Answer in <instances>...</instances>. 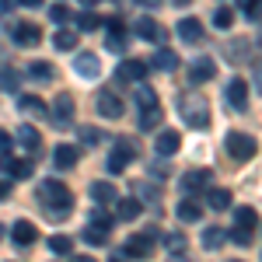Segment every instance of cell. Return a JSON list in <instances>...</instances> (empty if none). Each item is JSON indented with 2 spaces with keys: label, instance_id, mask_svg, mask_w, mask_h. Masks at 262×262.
<instances>
[{
  "label": "cell",
  "instance_id": "cb8c5ba5",
  "mask_svg": "<svg viewBox=\"0 0 262 262\" xmlns=\"http://www.w3.org/2000/svg\"><path fill=\"white\" fill-rule=\"evenodd\" d=\"M175 213H179V221H182V224H196V221L203 217V206H200L196 200H182Z\"/></svg>",
  "mask_w": 262,
  "mask_h": 262
},
{
  "label": "cell",
  "instance_id": "bcb514c9",
  "mask_svg": "<svg viewBox=\"0 0 262 262\" xmlns=\"http://www.w3.org/2000/svg\"><path fill=\"white\" fill-rule=\"evenodd\" d=\"M137 4H140V7H147V11H158V7H161V0H137Z\"/></svg>",
  "mask_w": 262,
  "mask_h": 262
},
{
  "label": "cell",
  "instance_id": "52a82bcc",
  "mask_svg": "<svg viewBox=\"0 0 262 262\" xmlns=\"http://www.w3.org/2000/svg\"><path fill=\"white\" fill-rule=\"evenodd\" d=\"M200 189H213V171H210V168H192V171L182 175V192H185V196H192V192H200Z\"/></svg>",
  "mask_w": 262,
  "mask_h": 262
},
{
  "label": "cell",
  "instance_id": "6da1fadb",
  "mask_svg": "<svg viewBox=\"0 0 262 262\" xmlns=\"http://www.w3.org/2000/svg\"><path fill=\"white\" fill-rule=\"evenodd\" d=\"M39 200L49 206V213H53L56 221L67 217V210L74 206V196H70V189H67L60 179H46V182H42V185H39ZM46 206H42V210H46Z\"/></svg>",
  "mask_w": 262,
  "mask_h": 262
},
{
  "label": "cell",
  "instance_id": "7402d4cb",
  "mask_svg": "<svg viewBox=\"0 0 262 262\" xmlns=\"http://www.w3.org/2000/svg\"><path fill=\"white\" fill-rule=\"evenodd\" d=\"M119 206H116V217L119 221H137L143 213V203L140 200H133V196H126V200H116Z\"/></svg>",
  "mask_w": 262,
  "mask_h": 262
},
{
  "label": "cell",
  "instance_id": "d6a6232c",
  "mask_svg": "<svg viewBox=\"0 0 262 262\" xmlns=\"http://www.w3.org/2000/svg\"><path fill=\"white\" fill-rule=\"evenodd\" d=\"M70 248H74V238H67V234H53L49 238V252L53 255H67Z\"/></svg>",
  "mask_w": 262,
  "mask_h": 262
},
{
  "label": "cell",
  "instance_id": "c3c4849f",
  "mask_svg": "<svg viewBox=\"0 0 262 262\" xmlns=\"http://www.w3.org/2000/svg\"><path fill=\"white\" fill-rule=\"evenodd\" d=\"M168 262H192V259H189V255H182V252H179V255H171Z\"/></svg>",
  "mask_w": 262,
  "mask_h": 262
},
{
  "label": "cell",
  "instance_id": "7dc6e473",
  "mask_svg": "<svg viewBox=\"0 0 262 262\" xmlns=\"http://www.w3.org/2000/svg\"><path fill=\"white\" fill-rule=\"evenodd\" d=\"M255 91L262 95V63H255Z\"/></svg>",
  "mask_w": 262,
  "mask_h": 262
},
{
  "label": "cell",
  "instance_id": "ab89813d",
  "mask_svg": "<svg viewBox=\"0 0 262 262\" xmlns=\"http://www.w3.org/2000/svg\"><path fill=\"white\" fill-rule=\"evenodd\" d=\"M242 11H245V18L259 21V18H262V0H245V4H242Z\"/></svg>",
  "mask_w": 262,
  "mask_h": 262
},
{
  "label": "cell",
  "instance_id": "1f68e13d",
  "mask_svg": "<svg viewBox=\"0 0 262 262\" xmlns=\"http://www.w3.org/2000/svg\"><path fill=\"white\" fill-rule=\"evenodd\" d=\"M133 98H137V105H140V108H158V95H154L147 84H140V88H137V95H133Z\"/></svg>",
  "mask_w": 262,
  "mask_h": 262
},
{
  "label": "cell",
  "instance_id": "11a10c76",
  "mask_svg": "<svg viewBox=\"0 0 262 262\" xmlns=\"http://www.w3.org/2000/svg\"><path fill=\"white\" fill-rule=\"evenodd\" d=\"M259 46H262V35H259Z\"/></svg>",
  "mask_w": 262,
  "mask_h": 262
},
{
  "label": "cell",
  "instance_id": "5bb4252c",
  "mask_svg": "<svg viewBox=\"0 0 262 262\" xmlns=\"http://www.w3.org/2000/svg\"><path fill=\"white\" fill-rule=\"evenodd\" d=\"M213 74H217V67H213V60H210V56H200V60L189 63V81H192V84L213 81Z\"/></svg>",
  "mask_w": 262,
  "mask_h": 262
},
{
  "label": "cell",
  "instance_id": "9c48e42d",
  "mask_svg": "<svg viewBox=\"0 0 262 262\" xmlns=\"http://www.w3.org/2000/svg\"><path fill=\"white\" fill-rule=\"evenodd\" d=\"M224 95H227V105L234 108V112H245L248 108V84L242 77H231L227 88H224Z\"/></svg>",
  "mask_w": 262,
  "mask_h": 262
},
{
  "label": "cell",
  "instance_id": "7bdbcfd3",
  "mask_svg": "<svg viewBox=\"0 0 262 262\" xmlns=\"http://www.w3.org/2000/svg\"><path fill=\"white\" fill-rule=\"evenodd\" d=\"M231 242L242 245V248H248V245H252V234H248V231H231Z\"/></svg>",
  "mask_w": 262,
  "mask_h": 262
},
{
  "label": "cell",
  "instance_id": "8992f818",
  "mask_svg": "<svg viewBox=\"0 0 262 262\" xmlns=\"http://www.w3.org/2000/svg\"><path fill=\"white\" fill-rule=\"evenodd\" d=\"M154 242H158V231H154V227L143 231V234H129V242H126V255H129V259H147V255L154 252Z\"/></svg>",
  "mask_w": 262,
  "mask_h": 262
},
{
  "label": "cell",
  "instance_id": "ac0fdd59",
  "mask_svg": "<svg viewBox=\"0 0 262 262\" xmlns=\"http://www.w3.org/2000/svg\"><path fill=\"white\" fill-rule=\"evenodd\" d=\"M11 238H14V245H35V238H39V231H35V224L32 221H18L14 227H11Z\"/></svg>",
  "mask_w": 262,
  "mask_h": 262
},
{
  "label": "cell",
  "instance_id": "d6986e66",
  "mask_svg": "<svg viewBox=\"0 0 262 262\" xmlns=\"http://www.w3.org/2000/svg\"><path fill=\"white\" fill-rule=\"evenodd\" d=\"M147 70H150V67H147L143 60H122L119 63V77L122 81H137L140 84L143 77H147Z\"/></svg>",
  "mask_w": 262,
  "mask_h": 262
},
{
  "label": "cell",
  "instance_id": "44dd1931",
  "mask_svg": "<svg viewBox=\"0 0 262 262\" xmlns=\"http://www.w3.org/2000/svg\"><path fill=\"white\" fill-rule=\"evenodd\" d=\"M255 227H259L255 210H252V206H238V210H234V231H248V234H252Z\"/></svg>",
  "mask_w": 262,
  "mask_h": 262
},
{
  "label": "cell",
  "instance_id": "f546056e",
  "mask_svg": "<svg viewBox=\"0 0 262 262\" xmlns=\"http://www.w3.org/2000/svg\"><path fill=\"white\" fill-rule=\"evenodd\" d=\"M81 238L88 245H105V242H108V231H101V227H95V224H88V227L81 231Z\"/></svg>",
  "mask_w": 262,
  "mask_h": 262
},
{
  "label": "cell",
  "instance_id": "4dcf8cb0",
  "mask_svg": "<svg viewBox=\"0 0 262 262\" xmlns=\"http://www.w3.org/2000/svg\"><path fill=\"white\" fill-rule=\"evenodd\" d=\"M231 25H234V11H231V7H217V11H213V28L227 32Z\"/></svg>",
  "mask_w": 262,
  "mask_h": 262
},
{
  "label": "cell",
  "instance_id": "816d5d0a",
  "mask_svg": "<svg viewBox=\"0 0 262 262\" xmlns=\"http://www.w3.org/2000/svg\"><path fill=\"white\" fill-rule=\"evenodd\" d=\"M18 4H25V7H39L42 0H18Z\"/></svg>",
  "mask_w": 262,
  "mask_h": 262
},
{
  "label": "cell",
  "instance_id": "ee69618b",
  "mask_svg": "<svg viewBox=\"0 0 262 262\" xmlns=\"http://www.w3.org/2000/svg\"><path fill=\"white\" fill-rule=\"evenodd\" d=\"M81 140L84 143H98L101 133H98V129H91V126H81Z\"/></svg>",
  "mask_w": 262,
  "mask_h": 262
},
{
  "label": "cell",
  "instance_id": "60d3db41",
  "mask_svg": "<svg viewBox=\"0 0 262 262\" xmlns=\"http://www.w3.org/2000/svg\"><path fill=\"white\" fill-rule=\"evenodd\" d=\"M91 224H95V227H101V231H108V227H112V213L95 210V213H91Z\"/></svg>",
  "mask_w": 262,
  "mask_h": 262
},
{
  "label": "cell",
  "instance_id": "db71d44e",
  "mask_svg": "<svg viewBox=\"0 0 262 262\" xmlns=\"http://www.w3.org/2000/svg\"><path fill=\"white\" fill-rule=\"evenodd\" d=\"M108 262H122V259H108Z\"/></svg>",
  "mask_w": 262,
  "mask_h": 262
},
{
  "label": "cell",
  "instance_id": "5b68a950",
  "mask_svg": "<svg viewBox=\"0 0 262 262\" xmlns=\"http://www.w3.org/2000/svg\"><path fill=\"white\" fill-rule=\"evenodd\" d=\"M49 119L56 129H70L74 126V95H56V101L49 105Z\"/></svg>",
  "mask_w": 262,
  "mask_h": 262
},
{
  "label": "cell",
  "instance_id": "603a6c76",
  "mask_svg": "<svg viewBox=\"0 0 262 262\" xmlns=\"http://www.w3.org/2000/svg\"><path fill=\"white\" fill-rule=\"evenodd\" d=\"M18 143L25 147V150H39V143H42L39 129H35L32 122H21V126H18Z\"/></svg>",
  "mask_w": 262,
  "mask_h": 262
},
{
  "label": "cell",
  "instance_id": "681fc988",
  "mask_svg": "<svg viewBox=\"0 0 262 262\" xmlns=\"http://www.w3.org/2000/svg\"><path fill=\"white\" fill-rule=\"evenodd\" d=\"M11 192V182H0V196H7Z\"/></svg>",
  "mask_w": 262,
  "mask_h": 262
},
{
  "label": "cell",
  "instance_id": "7c38bea8",
  "mask_svg": "<svg viewBox=\"0 0 262 262\" xmlns=\"http://www.w3.org/2000/svg\"><path fill=\"white\" fill-rule=\"evenodd\" d=\"M147 67H150V70H161V74H171V70H179V53L168 49V46H161V49H154V56H150Z\"/></svg>",
  "mask_w": 262,
  "mask_h": 262
},
{
  "label": "cell",
  "instance_id": "d4e9b609",
  "mask_svg": "<svg viewBox=\"0 0 262 262\" xmlns=\"http://www.w3.org/2000/svg\"><path fill=\"white\" fill-rule=\"evenodd\" d=\"M91 200L95 203H116L119 196H116V185L112 182H95L91 185Z\"/></svg>",
  "mask_w": 262,
  "mask_h": 262
},
{
  "label": "cell",
  "instance_id": "7a4b0ae2",
  "mask_svg": "<svg viewBox=\"0 0 262 262\" xmlns=\"http://www.w3.org/2000/svg\"><path fill=\"white\" fill-rule=\"evenodd\" d=\"M179 112H182V119H185L189 129H206V126H210V105H206V98L196 95V91H189V95L179 98Z\"/></svg>",
  "mask_w": 262,
  "mask_h": 262
},
{
  "label": "cell",
  "instance_id": "74e56055",
  "mask_svg": "<svg viewBox=\"0 0 262 262\" xmlns=\"http://www.w3.org/2000/svg\"><path fill=\"white\" fill-rule=\"evenodd\" d=\"M18 105H21V108H28V112H46V101L32 98V95H18Z\"/></svg>",
  "mask_w": 262,
  "mask_h": 262
},
{
  "label": "cell",
  "instance_id": "ba28073f",
  "mask_svg": "<svg viewBox=\"0 0 262 262\" xmlns=\"http://www.w3.org/2000/svg\"><path fill=\"white\" fill-rule=\"evenodd\" d=\"M11 35L18 42L21 49H32V46H39L42 42V28L39 25H32V21H18L14 28H11Z\"/></svg>",
  "mask_w": 262,
  "mask_h": 262
},
{
  "label": "cell",
  "instance_id": "f1b7e54d",
  "mask_svg": "<svg viewBox=\"0 0 262 262\" xmlns=\"http://www.w3.org/2000/svg\"><path fill=\"white\" fill-rule=\"evenodd\" d=\"M28 77H35V81H49V77H53V63H46V60L28 63Z\"/></svg>",
  "mask_w": 262,
  "mask_h": 262
},
{
  "label": "cell",
  "instance_id": "4fadbf2b",
  "mask_svg": "<svg viewBox=\"0 0 262 262\" xmlns=\"http://www.w3.org/2000/svg\"><path fill=\"white\" fill-rule=\"evenodd\" d=\"M95 105H98V112L105 116V119H119L122 112H126V105H122V98L116 95V91H101Z\"/></svg>",
  "mask_w": 262,
  "mask_h": 262
},
{
  "label": "cell",
  "instance_id": "b9f144b4",
  "mask_svg": "<svg viewBox=\"0 0 262 262\" xmlns=\"http://www.w3.org/2000/svg\"><path fill=\"white\" fill-rule=\"evenodd\" d=\"M105 46H108L112 53H122V49H126V35H108V42H105Z\"/></svg>",
  "mask_w": 262,
  "mask_h": 262
},
{
  "label": "cell",
  "instance_id": "4316f807",
  "mask_svg": "<svg viewBox=\"0 0 262 262\" xmlns=\"http://www.w3.org/2000/svg\"><path fill=\"white\" fill-rule=\"evenodd\" d=\"M206 203H210V210H231V189H210Z\"/></svg>",
  "mask_w": 262,
  "mask_h": 262
},
{
  "label": "cell",
  "instance_id": "f5cc1de1",
  "mask_svg": "<svg viewBox=\"0 0 262 262\" xmlns=\"http://www.w3.org/2000/svg\"><path fill=\"white\" fill-rule=\"evenodd\" d=\"M0 238H4V224H0Z\"/></svg>",
  "mask_w": 262,
  "mask_h": 262
},
{
  "label": "cell",
  "instance_id": "83f0119b",
  "mask_svg": "<svg viewBox=\"0 0 262 262\" xmlns=\"http://www.w3.org/2000/svg\"><path fill=\"white\" fill-rule=\"evenodd\" d=\"M161 119H164V116H161V105H158V108H143L137 126H140L143 133H150V129H158V122H161Z\"/></svg>",
  "mask_w": 262,
  "mask_h": 262
},
{
  "label": "cell",
  "instance_id": "3957f363",
  "mask_svg": "<svg viewBox=\"0 0 262 262\" xmlns=\"http://www.w3.org/2000/svg\"><path fill=\"white\" fill-rule=\"evenodd\" d=\"M224 147H227V158H231V161H252V158H255V150H259L255 137L238 133V129H231V133H227Z\"/></svg>",
  "mask_w": 262,
  "mask_h": 262
},
{
  "label": "cell",
  "instance_id": "8d00e7d4",
  "mask_svg": "<svg viewBox=\"0 0 262 262\" xmlns=\"http://www.w3.org/2000/svg\"><path fill=\"white\" fill-rule=\"evenodd\" d=\"M164 245H168V248L179 255V252H185V234H175V231H168V234H164Z\"/></svg>",
  "mask_w": 262,
  "mask_h": 262
},
{
  "label": "cell",
  "instance_id": "836d02e7",
  "mask_svg": "<svg viewBox=\"0 0 262 262\" xmlns=\"http://www.w3.org/2000/svg\"><path fill=\"white\" fill-rule=\"evenodd\" d=\"M98 25H101V21H98L95 11H81V14H77V28H81V32H95Z\"/></svg>",
  "mask_w": 262,
  "mask_h": 262
},
{
  "label": "cell",
  "instance_id": "f6af8a7d",
  "mask_svg": "<svg viewBox=\"0 0 262 262\" xmlns=\"http://www.w3.org/2000/svg\"><path fill=\"white\" fill-rule=\"evenodd\" d=\"M11 143H14V137H11V133H4V129H0V150H4V154H7V150H11Z\"/></svg>",
  "mask_w": 262,
  "mask_h": 262
},
{
  "label": "cell",
  "instance_id": "8fae6325",
  "mask_svg": "<svg viewBox=\"0 0 262 262\" xmlns=\"http://www.w3.org/2000/svg\"><path fill=\"white\" fill-rule=\"evenodd\" d=\"M137 35H140V39H147V42H154L158 49L168 42V32H164L154 18H140V21H137Z\"/></svg>",
  "mask_w": 262,
  "mask_h": 262
},
{
  "label": "cell",
  "instance_id": "e575fe53",
  "mask_svg": "<svg viewBox=\"0 0 262 262\" xmlns=\"http://www.w3.org/2000/svg\"><path fill=\"white\" fill-rule=\"evenodd\" d=\"M74 32H67V28H60V32H56V35H53V46H56V49H60V53H67V49H74Z\"/></svg>",
  "mask_w": 262,
  "mask_h": 262
},
{
  "label": "cell",
  "instance_id": "f907efd6",
  "mask_svg": "<svg viewBox=\"0 0 262 262\" xmlns=\"http://www.w3.org/2000/svg\"><path fill=\"white\" fill-rule=\"evenodd\" d=\"M70 262H95V259H91V255H74Z\"/></svg>",
  "mask_w": 262,
  "mask_h": 262
},
{
  "label": "cell",
  "instance_id": "277c9868",
  "mask_svg": "<svg viewBox=\"0 0 262 262\" xmlns=\"http://www.w3.org/2000/svg\"><path fill=\"white\" fill-rule=\"evenodd\" d=\"M137 150H140V147H137V140H129V137H119V140H116V150L108 154V171H112V175H119L122 168H126V164L137 158Z\"/></svg>",
  "mask_w": 262,
  "mask_h": 262
},
{
  "label": "cell",
  "instance_id": "484cf974",
  "mask_svg": "<svg viewBox=\"0 0 262 262\" xmlns=\"http://www.w3.org/2000/svg\"><path fill=\"white\" fill-rule=\"evenodd\" d=\"M224 242H227V231H221V227H206L203 231V248L206 252H217Z\"/></svg>",
  "mask_w": 262,
  "mask_h": 262
},
{
  "label": "cell",
  "instance_id": "f35d334b",
  "mask_svg": "<svg viewBox=\"0 0 262 262\" xmlns=\"http://www.w3.org/2000/svg\"><path fill=\"white\" fill-rule=\"evenodd\" d=\"M0 88H4V91H18V74L4 67V70H0Z\"/></svg>",
  "mask_w": 262,
  "mask_h": 262
},
{
  "label": "cell",
  "instance_id": "ffe728a7",
  "mask_svg": "<svg viewBox=\"0 0 262 262\" xmlns=\"http://www.w3.org/2000/svg\"><path fill=\"white\" fill-rule=\"evenodd\" d=\"M77 158H81V150H77V147H70V143H60V147L53 150V164L63 168V171H67V168H74Z\"/></svg>",
  "mask_w": 262,
  "mask_h": 262
},
{
  "label": "cell",
  "instance_id": "9a60e30c",
  "mask_svg": "<svg viewBox=\"0 0 262 262\" xmlns=\"http://www.w3.org/2000/svg\"><path fill=\"white\" fill-rule=\"evenodd\" d=\"M179 147H182V137L175 133V129H161V133H158V140H154V150H158L161 158L179 154Z\"/></svg>",
  "mask_w": 262,
  "mask_h": 262
},
{
  "label": "cell",
  "instance_id": "2e32d148",
  "mask_svg": "<svg viewBox=\"0 0 262 262\" xmlns=\"http://www.w3.org/2000/svg\"><path fill=\"white\" fill-rule=\"evenodd\" d=\"M0 171L11 175V179H28L32 175V161H18L11 154H0Z\"/></svg>",
  "mask_w": 262,
  "mask_h": 262
},
{
  "label": "cell",
  "instance_id": "30bf717a",
  "mask_svg": "<svg viewBox=\"0 0 262 262\" xmlns=\"http://www.w3.org/2000/svg\"><path fill=\"white\" fill-rule=\"evenodd\" d=\"M74 70L81 74L84 81H95V77H101V60L95 53H77L74 56Z\"/></svg>",
  "mask_w": 262,
  "mask_h": 262
},
{
  "label": "cell",
  "instance_id": "e0dca14e",
  "mask_svg": "<svg viewBox=\"0 0 262 262\" xmlns=\"http://www.w3.org/2000/svg\"><path fill=\"white\" fill-rule=\"evenodd\" d=\"M175 32H179V39H185L189 46H196V42H203V21L200 18H182L179 25H175Z\"/></svg>",
  "mask_w": 262,
  "mask_h": 262
},
{
  "label": "cell",
  "instance_id": "d590c367",
  "mask_svg": "<svg viewBox=\"0 0 262 262\" xmlns=\"http://www.w3.org/2000/svg\"><path fill=\"white\" fill-rule=\"evenodd\" d=\"M49 18L56 21V25H67V21L74 18V11H70L67 4H53V7H49Z\"/></svg>",
  "mask_w": 262,
  "mask_h": 262
}]
</instances>
